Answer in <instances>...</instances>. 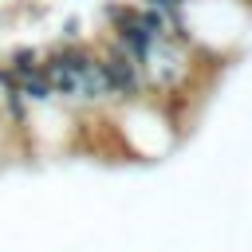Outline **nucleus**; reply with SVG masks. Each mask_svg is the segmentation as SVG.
Wrapping results in <instances>:
<instances>
[{
	"label": "nucleus",
	"instance_id": "nucleus-1",
	"mask_svg": "<svg viewBox=\"0 0 252 252\" xmlns=\"http://www.w3.org/2000/svg\"><path fill=\"white\" fill-rule=\"evenodd\" d=\"M98 71H102V79H106L110 98L134 102V98L142 94V87H146V71H142V63H134V59H130L126 51H118L114 43L98 51Z\"/></svg>",
	"mask_w": 252,
	"mask_h": 252
},
{
	"label": "nucleus",
	"instance_id": "nucleus-2",
	"mask_svg": "<svg viewBox=\"0 0 252 252\" xmlns=\"http://www.w3.org/2000/svg\"><path fill=\"white\" fill-rule=\"evenodd\" d=\"M16 79H24V75H35V71H43V51L39 47H16L12 55H8V63H4Z\"/></svg>",
	"mask_w": 252,
	"mask_h": 252
},
{
	"label": "nucleus",
	"instance_id": "nucleus-3",
	"mask_svg": "<svg viewBox=\"0 0 252 252\" xmlns=\"http://www.w3.org/2000/svg\"><path fill=\"white\" fill-rule=\"evenodd\" d=\"M16 87H20L24 102H51V98H55V87H51V79H47L43 71H35V75H24V79H16Z\"/></svg>",
	"mask_w": 252,
	"mask_h": 252
},
{
	"label": "nucleus",
	"instance_id": "nucleus-4",
	"mask_svg": "<svg viewBox=\"0 0 252 252\" xmlns=\"http://www.w3.org/2000/svg\"><path fill=\"white\" fill-rule=\"evenodd\" d=\"M142 8H158V12H165V16H173V20H185V0H142Z\"/></svg>",
	"mask_w": 252,
	"mask_h": 252
},
{
	"label": "nucleus",
	"instance_id": "nucleus-5",
	"mask_svg": "<svg viewBox=\"0 0 252 252\" xmlns=\"http://www.w3.org/2000/svg\"><path fill=\"white\" fill-rule=\"evenodd\" d=\"M79 28H83L79 20H67V24H63V35H67V39H79Z\"/></svg>",
	"mask_w": 252,
	"mask_h": 252
}]
</instances>
